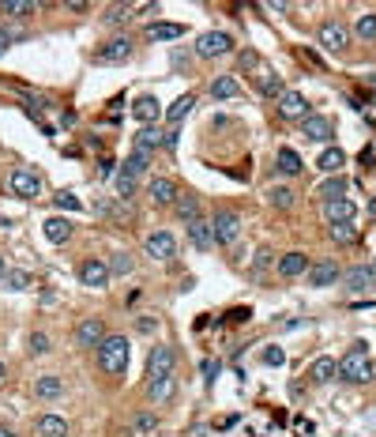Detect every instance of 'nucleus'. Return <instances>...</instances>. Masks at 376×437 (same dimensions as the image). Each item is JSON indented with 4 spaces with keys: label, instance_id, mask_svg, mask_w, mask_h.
I'll list each match as a JSON object with an SVG mask.
<instances>
[{
    "label": "nucleus",
    "instance_id": "obj_1",
    "mask_svg": "<svg viewBox=\"0 0 376 437\" xmlns=\"http://www.w3.org/2000/svg\"><path fill=\"white\" fill-rule=\"evenodd\" d=\"M98 366L105 369L110 377H120V374H128V359H132V347H128V339L125 336H105L98 347Z\"/></svg>",
    "mask_w": 376,
    "mask_h": 437
},
{
    "label": "nucleus",
    "instance_id": "obj_2",
    "mask_svg": "<svg viewBox=\"0 0 376 437\" xmlns=\"http://www.w3.org/2000/svg\"><path fill=\"white\" fill-rule=\"evenodd\" d=\"M339 377H343V381H350V385H365V381H372V377H376V369H372V359H369V347H365V343H354V347L339 359Z\"/></svg>",
    "mask_w": 376,
    "mask_h": 437
},
{
    "label": "nucleus",
    "instance_id": "obj_3",
    "mask_svg": "<svg viewBox=\"0 0 376 437\" xmlns=\"http://www.w3.org/2000/svg\"><path fill=\"white\" fill-rule=\"evenodd\" d=\"M230 49H234V38L226 34V31H207V34L196 38V57H204V61L226 57Z\"/></svg>",
    "mask_w": 376,
    "mask_h": 437
},
{
    "label": "nucleus",
    "instance_id": "obj_4",
    "mask_svg": "<svg viewBox=\"0 0 376 437\" xmlns=\"http://www.w3.org/2000/svg\"><path fill=\"white\" fill-rule=\"evenodd\" d=\"M316 38H320V46H324L328 53H343L346 46H350V26L339 23V19H328V23H320Z\"/></svg>",
    "mask_w": 376,
    "mask_h": 437
},
{
    "label": "nucleus",
    "instance_id": "obj_5",
    "mask_svg": "<svg viewBox=\"0 0 376 437\" xmlns=\"http://www.w3.org/2000/svg\"><path fill=\"white\" fill-rule=\"evenodd\" d=\"M110 264L105 260H98V257H87L83 264H79V283L83 287H90V290H105L110 287Z\"/></svg>",
    "mask_w": 376,
    "mask_h": 437
},
{
    "label": "nucleus",
    "instance_id": "obj_6",
    "mask_svg": "<svg viewBox=\"0 0 376 437\" xmlns=\"http://www.w3.org/2000/svg\"><path fill=\"white\" fill-rule=\"evenodd\" d=\"M211 230H214V245H234L241 237V215L237 211H219L211 219Z\"/></svg>",
    "mask_w": 376,
    "mask_h": 437
},
{
    "label": "nucleus",
    "instance_id": "obj_7",
    "mask_svg": "<svg viewBox=\"0 0 376 437\" xmlns=\"http://www.w3.org/2000/svg\"><path fill=\"white\" fill-rule=\"evenodd\" d=\"M8 189L16 192L19 200H38V196H42V178H38L34 170H11Z\"/></svg>",
    "mask_w": 376,
    "mask_h": 437
},
{
    "label": "nucleus",
    "instance_id": "obj_8",
    "mask_svg": "<svg viewBox=\"0 0 376 437\" xmlns=\"http://www.w3.org/2000/svg\"><path fill=\"white\" fill-rule=\"evenodd\" d=\"M308 287H335L339 283V275H343V268H339V260H316V264H308Z\"/></svg>",
    "mask_w": 376,
    "mask_h": 437
},
{
    "label": "nucleus",
    "instance_id": "obj_9",
    "mask_svg": "<svg viewBox=\"0 0 376 437\" xmlns=\"http://www.w3.org/2000/svg\"><path fill=\"white\" fill-rule=\"evenodd\" d=\"M128 57H132V38H125V34L110 38V42L94 53V61H98V64H120V61H128Z\"/></svg>",
    "mask_w": 376,
    "mask_h": 437
},
{
    "label": "nucleus",
    "instance_id": "obj_10",
    "mask_svg": "<svg viewBox=\"0 0 376 437\" xmlns=\"http://www.w3.org/2000/svg\"><path fill=\"white\" fill-rule=\"evenodd\" d=\"M301 132H305L308 140H316V143H328V148H331V140H335L331 117H320V113H308L305 121H301Z\"/></svg>",
    "mask_w": 376,
    "mask_h": 437
},
{
    "label": "nucleus",
    "instance_id": "obj_11",
    "mask_svg": "<svg viewBox=\"0 0 376 437\" xmlns=\"http://www.w3.org/2000/svg\"><path fill=\"white\" fill-rule=\"evenodd\" d=\"M105 339V324H102V317H83L75 328V343L79 347H98V343Z\"/></svg>",
    "mask_w": 376,
    "mask_h": 437
},
{
    "label": "nucleus",
    "instance_id": "obj_12",
    "mask_svg": "<svg viewBox=\"0 0 376 437\" xmlns=\"http://www.w3.org/2000/svg\"><path fill=\"white\" fill-rule=\"evenodd\" d=\"M278 117H286V121H305V117H308L305 95H298V91H282V98H278Z\"/></svg>",
    "mask_w": 376,
    "mask_h": 437
},
{
    "label": "nucleus",
    "instance_id": "obj_13",
    "mask_svg": "<svg viewBox=\"0 0 376 437\" xmlns=\"http://www.w3.org/2000/svg\"><path fill=\"white\" fill-rule=\"evenodd\" d=\"M147 257H155V260H173V257H177V242H173V234L158 230V234L147 237Z\"/></svg>",
    "mask_w": 376,
    "mask_h": 437
},
{
    "label": "nucleus",
    "instance_id": "obj_14",
    "mask_svg": "<svg viewBox=\"0 0 376 437\" xmlns=\"http://www.w3.org/2000/svg\"><path fill=\"white\" fill-rule=\"evenodd\" d=\"M354 215H357V207H354V200H346V196H339V200H328V204H324L328 227H339V222H354Z\"/></svg>",
    "mask_w": 376,
    "mask_h": 437
},
{
    "label": "nucleus",
    "instance_id": "obj_15",
    "mask_svg": "<svg viewBox=\"0 0 376 437\" xmlns=\"http://www.w3.org/2000/svg\"><path fill=\"white\" fill-rule=\"evenodd\" d=\"M147 192H151V200L158 207H173V200H177V185H173L169 178H151V185H147Z\"/></svg>",
    "mask_w": 376,
    "mask_h": 437
},
{
    "label": "nucleus",
    "instance_id": "obj_16",
    "mask_svg": "<svg viewBox=\"0 0 376 437\" xmlns=\"http://www.w3.org/2000/svg\"><path fill=\"white\" fill-rule=\"evenodd\" d=\"M173 362H177V354H173V347H158L151 351V359H147V369H151V377H166V374H173Z\"/></svg>",
    "mask_w": 376,
    "mask_h": 437
},
{
    "label": "nucleus",
    "instance_id": "obj_17",
    "mask_svg": "<svg viewBox=\"0 0 376 437\" xmlns=\"http://www.w3.org/2000/svg\"><path fill=\"white\" fill-rule=\"evenodd\" d=\"M339 279H343V287L350 290V294H361V290H369V287H372V264H361V268L343 272Z\"/></svg>",
    "mask_w": 376,
    "mask_h": 437
},
{
    "label": "nucleus",
    "instance_id": "obj_18",
    "mask_svg": "<svg viewBox=\"0 0 376 437\" xmlns=\"http://www.w3.org/2000/svg\"><path fill=\"white\" fill-rule=\"evenodd\" d=\"M188 242H192L199 253H207V249L214 245V230H211V222L199 215L196 222H188Z\"/></svg>",
    "mask_w": 376,
    "mask_h": 437
},
{
    "label": "nucleus",
    "instance_id": "obj_19",
    "mask_svg": "<svg viewBox=\"0 0 376 437\" xmlns=\"http://www.w3.org/2000/svg\"><path fill=\"white\" fill-rule=\"evenodd\" d=\"M147 396H151L155 403H169L173 396H177V381H173V374H166V377H151V385H147Z\"/></svg>",
    "mask_w": 376,
    "mask_h": 437
},
{
    "label": "nucleus",
    "instance_id": "obj_20",
    "mask_svg": "<svg viewBox=\"0 0 376 437\" xmlns=\"http://www.w3.org/2000/svg\"><path fill=\"white\" fill-rule=\"evenodd\" d=\"M158 113H162V106H158L155 95H143V98L132 102V117H136V121H143V125H155Z\"/></svg>",
    "mask_w": 376,
    "mask_h": 437
},
{
    "label": "nucleus",
    "instance_id": "obj_21",
    "mask_svg": "<svg viewBox=\"0 0 376 437\" xmlns=\"http://www.w3.org/2000/svg\"><path fill=\"white\" fill-rule=\"evenodd\" d=\"M335 377H339V362L328 359V354L308 366V381H313V385H328V381H335Z\"/></svg>",
    "mask_w": 376,
    "mask_h": 437
},
{
    "label": "nucleus",
    "instance_id": "obj_22",
    "mask_svg": "<svg viewBox=\"0 0 376 437\" xmlns=\"http://www.w3.org/2000/svg\"><path fill=\"white\" fill-rule=\"evenodd\" d=\"M308 272V257L305 253H286V257H278V275L282 279H298V275Z\"/></svg>",
    "mask_w": 376,
    "mask_h": 437
},
{
    "label": "nucleus",
    "instance_id": "obj_23",
    "mask_svg": "<svg viewBox=\"0 0 376 437\" xmlns=\"http://www.w3.org/2000/svg\"><path fill=\"white\" fill-rule=\"evenodd\" d=\"M155 148H166V132H158L155 125H143V128L136 132V151L151 155Z\"/></svg>",
    "mask_w": 376,
    "mask_h": 437
},
{
    "label": "nucleus",
    "instance_id": "obj_24",
    "mask_svg": "<svg viewBox=\"0 0 376 437\" xmlns=\"http://www.w3.org/2000/svg\"><path fill=\"white\" fill-rule=\"evenodd\" d=\"M275 166H278V174H286V178H298L301 170H305L301 155L293 151V148H278V155H275Z\"/></svg>",
    "mask_w": 376,
    "mask_h": 437
},
{
    "label": "nucleus",
    "instance_id": "obj_25",
    "mask_svg": "<svg viewBox=\"0 0 376 437\" xmlns=\"http://www.w3.org/2000/svg\"><path fill=\"white\" fill-rule=\"evenodd\" d=\"M241 95V83L234 76H219V79H211V98L214 102H230V98H237Z\"/></svg>",
    "mask_w": 376,
    "mask_h": 437
},
{
    "label": "nucleus",
    "instance_id": "obj_26",
    "mask_svg": "<svg viewBox=\"0 0 376 437\" xmlns=\"http://www.w3.org/2000/svg\"><path fill=\"white\" fill-rule=\"evenodd\" d=\"M136 11H140V4H110L105 16H102V23L105 26H125V23L136 19Z\"/></svg>",
    "mask_w": 376,
    "mask_h": 437
},
{
    "label": "nucleus",
    "instance_id": "obj_27",
    "mask_svg": "<svg viewBox=\"0 0 376 437\" xmlns=\"http://www.w3.org/2000/svg\"><path fill=\"white\" fill-rule=\"evenodd\" d=\"M42 230H46V237H49L53 245H64V242L72 237V222H68V219H61V215H53V219H46V222H42Z\"/></svg>",
    "mask_w": 376,
    "mask_h": 437
},
{
    "label": "nucleus",
    "instance_id": "obj_28",
    "mask_svg": "<svg viewBox=\"0 0 376 437\" xmlns=\"http://www.w3.org/2000/svg\"><path fill=\"white\" fill-rule=\"evenodd\" d=\"M181 34H184L181 23H147V38L151 42H177Z\"/></svg>",
    "mask_w": 376,
    "mask_h": 437
},
{
    "label": "nucleus",
    "instance_id": "obj_29",
    "mask_svg": "<svg viewBox=\"0 0 376 437\" xmlns=\"http://www.w3.org/2000/svg\"><path fill=\"white\" fill-rule=\"evenodd\" d=\"M316 196H320V200H339V196H346V178L343 174H331L328 181H320L316 185Z\"/></svg>",
    "mask_w": 376,
    "mask_h": 437
},
{
    "label": "nucleus",
    "instance_id": "obj_30",
    "mask_svg": "<svg viewBox=\"0 0 376 437\" xmlns=\"http://www.w3.org/2000/svg\"><path fill=\"white\" fill-rule=\"evenodd\" d=\"M38 437H68V418L42 415V418H38Z\"/></svg>",
    "mask_w": 376,
    "mask_h": 437
},
{
    "label": "nucleus",
    "instance_id": "obj_31",
    "mask_svg": "<svg viewBox=\"0 0 376 437\" xmlns=\"http://www.w3.org/2000/svg\"><path fill=\"white\" fill-rule=\"evenodd\" d=\"M34 392H38V400H57V396L64 392V381L57 374H46V377L34 381Z\"/></svg>",
    "mask_w": 376,
    "mask_h": 437
},
{
    "label": "nucleus",
    "instance_id": "obj_32",
    "mask_svg": "<svg viewBox=\"0 0 376 437\" xmlns=\"http://www.w3.org/2000/svg\"><path fill=\"white\" fill-rule=\"evenodd\" d=\"M343 166H346V155H343L339 148H324V155L316 158V170H324L328 178H331V174H339Z\"/></svg>",
    "mask_w": 376,
    "mask_h": 437
},
{
    "label": "nucleus",
    "instance_id": "obj_33",
    "mask_svg": "<svg viewBox=\"0 0 376 437\" xmlns=\"http://www.w3.org/2000/svg\"><path fill=\"white\" fill-rule=\"evenodd\" d=\"M192 106H196V95H181L177 102L166 110V121H169V128H177L181 121H184V113H192Z\"/></svg>",
    "mask_w": 376,
    "mask_h": 437
},
{
    "label": "nucleus",
    "instance_id": "obj_34",
    "mask_svg": "<svg viewBox=\"0 0 376 437\" xmlns=\"http://www.w3.org/2000/svg\"><path fill=\"white\" fill-rule=\"evenodd\" d=\"M361 42H376V11H361V16L354 19V31Z\"/></svg>",
    "mask_w": 376,
    "mask_h": 437
},
{
    "label": "nucleus",
    "instance_id": "obj_35",
    "mask_svg": "<svg viewBox=\"0 0 376 437\" xmlns=\"http://www.w3.org/2000/svg\"><path fill=\"white\" fill-rule=\"evenodd\" d=\"M173 211H177L181 222H196V219H199V200L184 192V196H177V200H173Z\"/></svg>",
    "mask_w": 376,
    "mask_h": 437
},
{
    "label": "nucleus",
    "instance_id": "obj_36",
    "mask_svg": "<svg viewBox=\"0 0 376 437\" xmlns=\"http://www.w3.org/2000/svg\"><path fill=\"white\" fill-rule=\"evenodd\" d=\"M256 87H260V95H267V98H282V76H275V72H260V79H256Z\"/></svg>",
    "mask_w": 376,
    "mask_h": 437
},
{
    "label": "nucleus",
    "instance_id": "obj_37",
    "mask_svg": "<svg viewBox=\"0 0 376 437\" xmlns=\"http://www.w3.org/2000/svg\"><path fill=\"white\" fill-rule=\"evenodd\" d=\"M23 38H26V26H19V23H4V26H0V57H4L8 46L23 42Z\"/></svg>",
    "mask_w": 376,
    "mask_h": 437
},
{
    "label": "nucleus",
    "instance_id": "obj_38",
    "mask_svg": "<svg viewBox=\"0 0 376 437\" xmlns=\"http://www.w3.org/2000/svg\"><path fill=\"white\" fill-rule=\"evenodd\" d=\"M120 170H125V174H132V178H143L147 170H151V155H143V151H132V155H128V163L120 166Z\"/></svg>",
    "mask_w": 376,
    "mask_h": 437
},
{
    "label": "nucleus",
    "instance_id": "obj_39",
    "mask_svg": "<svg viewBox=\"0 0 376 437\" xmlns=\"http://www.w3.org/2000/svg\"><path fill=\"white\" fill-rule=\"evenodd\" d=\"M267 204L278 207V211H290L293 207V192L286 189V185H275V189H267Z\"/></svg>",
    "mask_w": 376,
    "mask_h": 437
},
{
    "label": "nucleus",
    "instance_id": "obj_40",
    "mask_svg": "<svg viewBox=\"0 0 376 437\" xmlns=\"http://www.w3.org/2000/svg\"><path fill=\"white\" fill-rule=\"evenodd\" d=\"M0 11L11 19H23V16H34L38 4H31V0H8V4H0Z\"/></svg>",
    "mask_w": 376,
    "mask_h": 437
},
{
    "label": "nucleus",
    "instance_id": "obj_41",
    "mask_svg": "<svg viewBox=\"0 0 376 437\" xmlns=\"http://www.w3.org/2000/svg\"><path fill=\"white\" fill-rule=\"evenodd\" d=\"M136 185H140V178H132V174H125V170H117V196H120L125 204L136 196Z\"/></svg>",
    "mask_w": 376,
    "mask_h": 437
},
{
    "label": "nucleus",
    "instance_id": "obj_42",
    "mask_svg": "<svg viewBox=\"0 0 376 437\" xmlns=\"http://www.w3.org/2000/svg\"><path fill=\"white\" fill-rule=\"evenodd\" d=\"M105 264H110V275H132V268H136V260H132L128 253H113Z\"/></svg>",
    "mask_w": 376,
    "mask_h": 437
},
{
    "label": "nucleus",
    "instance_id": "obj_43",
    "mask_svg": "<svg viewBox=\"0 0 376 437\" xmlns=\"http://www.w3.org/2000/svg\"><path fill=\"white\" fill-rule=\"evenodd\" d=\"M132 430H136V433H155V430H158V415L140 411L136 418H132Z\"/></svg>",
    "mask_w": 376,
    "mask_h": 437
},
{
    "label": "nucleus",
    "instance_id": "obj_44",
    "mask_svg": "<svg viewBox=\"0 0 376 437\" xmlns=\"http://www.w3.org/2000/svg\"><path fill=\"white\" fill-rule=\"evenodd\" d=\"M0 283H4V290H26L31 287V272H8Z\"/></svg>",
    "mask_w": 376,
    "mask_h": 437
},
{
    "label": "nucleus",
    "instance_id": "obj_45",
    "mask_svg": "<svg viewBox=\"0 0 376 437\" xmlns=\"http://www.w3.org/2000/svg\"><path fill=\"white\" fill-rule=\"evenodd\" d=\"M354 237H357L354 222H339V227H331V242H339V245H350Z\"/></svg>",
    "mask_w": 376,
    "mask_h": 437
},
{
    "label": "nucleus",
    "instance_id": "obj_46",
    "mask_svg": "<svg viewBox=\"0 0 376 437\" xmlns=\"http://www.w3.org/2000/svg\"><path fill=\"white\" fill-rule=\"evenodd\" d=\"M53 204H57L61 211H79V207H83V204H79V196H75V192H68V189L53 196Z\"/></svg>",
    "mask_w": 376,
    "mask_h": 437
},
{
    "label": "nucleus",
    "instance_id": "obj_47",
    "mask_svg": "<svg viewBox=\"0 0 376 437\" xmlns=\"http://www.w3.org/2000/svg\"><path fill=\"white\" fill-rule=\"evenodd\" d=\"M260 359H263V366H282V362H286V351H282V347H267Z\"/></svg>",
    "mask_w": 376,
    "mask_h": 437
},
{
    "label": "nucleus",
    "instance_id": "obj_48",
    "mask_svg": "<svg viewBox=\"0 0 376 437\" xmlns=\"http://www.w3.org/2000/svg\"><path fill=\"white\" fill-rule=\"evenodd\" d=\"M31 351H34V354H46V351H49V336H46V332H34V336H31Z\"/></svg>",
    "mask_w": 376,
    "mask_h": 437
},
{
    "label": "nucleus",
    "instance_id": "obj_49",
    "mask_svg": "<svg viewBox=\"0 0 376 437\" xmlns=\"http://www.w3.org/2000/svg\"><path fill=\"white\" fill-rule=\"evenodd\" d=\"M271 257H275V253H271V249H260V253H256V260H252V272H256V275H260V272L267 268V264H271Z\"/></svg>",
    "mask_w": 376,
    "mask_h": 437
},
{
    "label": "nucleus",
    "instance_id": "obj_50",
    "mask_svg": "<svg viewBox=\"0 0 376 437\" xmlns=\"http://www.w3.org/2000/svg\"><path fill=\"white\" fill-rule=\"evenodd\" d=\"M260 57H256V53H252V49H245V53H241V68H252V64H256Z\"/></svg>",
    "mask_w": 376,
    "mask_h": 437
},
{
    "label": "nucleus",
    "instance_id": "obj_51",
    "mask_svg": "<svg viewBox=\"0 0 376 437\" xmlns=\"http://www.w3.org/2000/svg\"><path fill=\"white\" fill-rule=\"evenodd\" d=\"M113 170H117V163H113V158H105V163H102V170H98V174H102V178H110V174H113Z\"/></svg>",
    "mask_w": 376,
    "mask_h": 437
},
{
    "label": "nucleus",
    "instance_id": "obj_52",
    "mask_svg": "<svg viewBox=\"0 0 376 437\" xmlns=\"http://www.w3.org/2000/svg\"><path fill=\"white\" fill-rule=\"evenodd\" d=\"M267 11H290V4H286V0H271V4H267Z\"/></svg>",
    "mask_w": 376,
    "mask_h": 437
},
{
    "label": "nucleus",
    "instance_id": "obj_53",
    "mask_svg": "<svg viewBox=\"0 0 376 437\" xmlns=\"http://www.w3.org/2000/svg\"><path fill=\"white\" fill-rule=\"evenodd\" d=\"M173 64H177V68H184V64L192 68V57H184V53H177V57H173Z\"/></svg>",
    "mask_w": 376,
    "mask_h": 437
},
{
    "label": "nucleus",
    "instance_id": "obj_54",
    "mask_svg": "<svg viewBox=\"0 0 376 437\" xmlns=\"http://www.w3.org/2000/svg\"><path fill=\"white\" fill-rule=\"evenodd\" d=\"M249 317H252L249 309H234V313H230V321H249Z\"/></svg>",
    "mask_w": 376,
    "mask_h": 437
},
{
    "label": "nucleus",
    "instance_id": "obj_55",
    "mask_svg": "<svg viewBox=\"0 0 376 437\" xmlns=\"http://www.w3.org/2000/svg\"><path fill=\"white\" fill-rule=\"evenodd\" d=\"M4 275H8V268H4V257H0V279H4Z\"/></svg>",
    "mask_w": 376,
    "mask_h": 437
},
{
    "label": "nucleus",
    "instance_id": "obj_56",
    "mask_svg": "<svg viewBox=\"0 0 376 437\" xmlns=\"http://www.w3.org/2000/svg\"><path fill=\"white\" fill-rule=\"evenodd\" d=\"M0 437H16V433H11V430H4V426H0Z\"/></svg>",
    "mask_w": 376,
    "mask_h": 437
},
{
    "label": "nucleus",
    "instance_id": "obj_57",
    "mask_svg": "<svg viewBox=\"0 0 376 437\" xmlns=\"http://www.w3.org/2000/svg\"><path fill=\"white\" fill-rule=\"evenodd\" d=\"M0 381H4V362H0Z\"/></svg>",
    "mask_w": 376,
    "mask_h": 437
},
{
    "label": "nucleus",
    "instance_id": "obj_58",
    "mask_svg": "<svg viewBox=\"0 0 376 437\" xmlns=\"http://www.w3.org/2000/svg\"><path fill=\"white\" fill-rule=\"evenodd\" d=\"M372 268H376V260H372Z\"/></svg>",
    "mask_w": 376,
    "mask_h": 437
}]
</instances>
